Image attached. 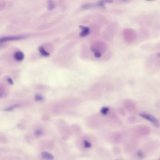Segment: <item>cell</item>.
Wrapping results in <instances>:
<instances>
[{
	"label": "cell",
	"mask_w": 160,
	"mask_h": 160,
	"mask_svg": "<svg viewBox=\"0 0 160 160\" xmlns=\"http://www.w3.org/2000/svg\"><path fill=\"white\" fill-rule=\"evenodd\" d=\"M140 116L144 119L149 121L151 123H153L155 126L157 127L160 126V123L159 121L152 115L147 113H141L140 114Z\"/></svg>",
	"instance_id": "cell-1"
},
{
	"label": "cell",
	"mask_w": 160,
	"mask_h": 160,
	"mask_svg": "<svg viewBox=\"0 0 160 160\" xmlns=\"http://www.w3.org/2000/svg\"><path fill=\"white\" fill-rule=\"evenodd\" d=\"M25 37L22 36H9V37H2L1 38V42H6L8 41L11 40H19L23 39Z\"/></svg>",
	"instance_id": "cell-2"
},
{
	"label": "cell",
	"mask_w": 160,
	"mask_h": 160,
	"mask_svg": "<svg viewBox=\"0 0 160 160\" xmlns=\"http://www.w3.org/2000/svg\"><path fill=\"white\" fill-rule=\"evenodd\" d=\"M24 54L22 52L17 51L14 54L15 59L17 61H21L24 59Z\"/></svg>",
	"instance_id": "cell-3"
},
{
	"label": "cell",
	"mask_w": 160,
	"mask_h": 160,
	"mask_svg": "<svg viewBox=\"0 0 160 160\" xmlns=\"http://www.w3.org/2000/svg\"><path fill=\"white\" fill-rule=\"evenodd\" d=\"M80 28L82 30V32L80 34V36L81 37L86 36L89 34L90 30L89 28L84 26H80Z\"/></svg>",
	"instance_id": "cell-4"
},
{
	"label": "cell",
	"mask_w": 160,
	"mask_h": 160,
	"mask_svg": "<svg viewBox=\"0 0 160 160\" xmlns=\"http://www.w3.org/2000/svg\"><path fill=\"white\" fill-rule=\"evenodd\" d=\"M41 156L44 159L47 160H53L54 158L53 155L51 153H48L47 152H43L41 154Z\"/></svg>",
	"instance_id": "cell-5"
},
{
	"label": "cell",
	"mask_w": 160,
	"mask_h": 160,
	"mask_svg": "<svg viewBox=\"0 0 160 160\" xmlns=\"http://www.w3.org/2000/svg\"><path fill=\"white\" fill-rule=\"evenodd\" d=\"M39 51H40V54L41 55H42L44 57H47L49 56L50 54L49 53L47 52V51L44 49L43 47L41 46L39 47Z\"/></svg>",
	"instance_id": "cell-6"
},
{
	"label": "cell",
	"mask_w": 160,
	"mask_h": 160,
	"mask_svg": "<svg viewBox=\"0 0 160 160\" xmlns=\"http://www.w3.org/2000/svg\"><path fill=\"white\" fill-rule=\"evenodd\" d=\"M48 6H47V8H48V9L49 10H52L54 9L56 7V4L52 1H49L48 2Z\"/></svg>",
	"instance_id": "cell-7"
},
{
	"label": "cell",
	"mask_w": 160,
	"mask_h": 160,
	"mask_svg": "<svg viewBox=\"0 0 160 160\" xmlns=\"http://www.w3.org/2000/svg\"><path fill=\"white\" fill-rule=\"evenodd\" d=\"M109 110H110V109H109V108L108 107H103V108H102V109H101L100 112H101V113L102 114H103L104 115H107L108 113L109 112Z\"/></svg>",
	"instance_id": "cell-8"
},
{
	"label": "cell",
	"mask_w": 160,
	"mask_h": 160,
	"mask_svg": "<svg viewBox=\"0 0 160 160\" xmlns=\"http://www.w3.org/2000/svg\"><path fill=\"white\" fill-rule=\"evenodd\" d=\"M84 145L87 148H89L91 147V144L87 140H84Z\"/></svg>",
	"instance_id": "cell-9"
},
{
	"label": "cell",
	"mask_w": 160,
	"mask_h": 160,
	"mask_svg": "<svg viewBox=\"0 0 160 160\" xmlns=\"http://www.w3.org/2000/svg\"><path fill=\"white\" fill-rule=\"evenodd\" d=\"M44 98L42 96L40 95H37L35 97V100L36 101H42L43 100Z\"/></svg>",
	"instance_id": "cell-10"
},
{
	"label": "cell",
	"mask_w": 160,
	"mask_h": 160,
	"mask_svg": "<svg viewBox=\"0 0 160 160\" xmlns=\"http://www.w3.org/2000/svg\"><path fill=\"white\" fill-rule=\"evenodd\" d=\"M18 106H18V105H14L11 106V107H9V108H7V109H5L4 110H5V111H11V110H13L15 108H17V107H18Z\"/></svg>",
	"instance_id": "cell-11"
},
{
	"label": "cell",
	"mask_w": 160,
	"mask_h": 160,
	"mask_svg": "<svg viewBox=\"0 0 160 160\" xmlns=\"http://www.w3.org/2000/svg\"><path fill=\"white\" fill-rule=\"evenodd\" d=\"M93 5L91 4H85L83 6H82V8L83 9H90L91 8H93Z\"/></svg>",
	"instance_id": "cell-12"
},
{
	"label": "cell",
	"mask_w": 160,
	"mask_h": 160,
	"mask_svg": "<svg viewBox=\"0 0 160 160\" xmlns=\"http://www.w3.org/2000/svg\"><path fill=\"white\" fill-rule=\"evenodd\" d=\"M94 56L96 58H100V57H101V54L99 51H95L94 52Z\"/></svg>",
	"instance_id": "cell-13"
},
{
	"label": "cell",
	"mask_w": 160,
	"mask_h": 160,
	"mask_svg": "<svg viewBox=\"0 0 160 160\" xmlns=\"http://www.w3.org/2000/svg\"><path fill=\"white\" fill-rule=\"evenodd\" d=\"M137 155L140 158H143L144 156V153L141 151H139L137 152Z\"/></svg>",
	"instance_id": "cell-14"
},
{
	"label": "cell",
	"mask_w": 160,
	"mask_h": 160,
	"mask_svg": "<svg viewBox=\"0 0 160 160\" xmlns=\"http://www.w3.org/2000/svg\"><path fill=\"white\" fill-rule=\"evenodd\" d=\"M42 134V131L41 130H37L36 132H35V134L36 135V136H40V135H41Z\"/></svg>",
	"instance_id": "cell-15"
},
{
	"label": "cell",
	"mask_w": 160,
	"mask_h": 160,
	"mask_svg": "<svg viewBox=\"0 0 160 160\" xmlns=\"http://www.w3.org/2000/svg\"><path fill=\"white\" fill-rule=\"evenodd\" d=\"M7 81H8V83L10 84V85H13V80L10 77L7 78Z\"/></svg>",
	"instance_id": "cell-16"
},
{
	"label": "cell",
	"mask_w": 160,
	"mask_h": 160,
	"mask_svg": "<svg viewBox=\"0 0 160 160\" xmlns=\"http://www.w3.org/2000/svg\"><path fill=\"white\" fill-rule=\"evenodd\" d=\"M158 55V57H160V53L158 54V55Z\"/></svg>",
	"instance_id": "cell-17"
}]
</instances>
